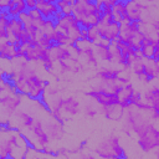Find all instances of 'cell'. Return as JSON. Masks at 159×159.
Segmentation results:
<instances>
[{
	"mask_svg": "<svg viewBox=\"0 0 159 159\" xmlns=\"http://www.w3.org/2000/svg\"><path fill=\"white\" fill-rule=\"evenodd\" d=\"M25 2H26L27 10H32L36 7V0H25Z\"/></svg>",
	"mask_w": 159,
	"mask_h": 159,
	"instance_id": "cb8c5ba5",
	"label": "cell"
},
{
	"mask_svg": "<svg viewBox=\"0 0 159 159\" xmlns=\"http://www.w3.org/2000/svg\"><path fill=\"white\" fill-rule=\"evenodd\" d=\"M5 82H6V78H5V76H4V72L0 70V91L2 89V87H4Z\"/></svg>",
	"mask_w": 159,
	"mask_h": 159,
	"instance_id": "d4e9b609",
	"label": "cell"
},
{
	"mask_svg": "<svg viewBox=\"0 0 159 159\" xmlns=\"http://www.w3.org/2000/svg\"><path fill=\"white\" fill-rule=\"evenodd\" d=\"M84 96L92 98L99 106H112V104L118 103L117 96L106 94V93H102V92H98V91H94V89H89V91L84 92Z\"/></svg>",
	"mask_w": 159,
	"mask_h": 159,
	"instance_id": "8fae6325",
	"label": "cell"
},
{
	"mask_svg": "<svg viewBox=\"0 0 159 159\" xmlns=\"http://www.w3.org/2000/svg\"><path fill=\"white\" fill-rule=\"evenodd\" d=\"M9 4H10V1H4V0H0V11L6 10V9L9 7Z\"/></svg>",
	"mask_w": 159,
	"mask_h": 159,
	"instance_id": "484cf974",
	"label": "cell"
},
{
	"mask_svg": "<svg viewBox=\"0 0 159 159\" xmlns=\"http://www.w3.org/2000/svg\"><path fill=\"white\" fill-rule=\"evenodd\" d=\"M134 91H135V88H134L133 83H127V84L120 89V92L117 94L118 103H119L123 108H125L128 104H130V97H132V94H133Z\"/></svg>",
	"mask_w": 159,
	"mask_h": 159,
	"instance_id": "2e32d148",
	"label": "cell"
},
{
	"mask_svg": "<svg viewBox=\"0 0 159 159\" xmlns=\"http://www.w3.org/2000/svg\"><path fill=\"white\" fill-rule=\"evenodd\" d=\"M149 2L144 1H125V14L130 22H139Z\"/></svg>",
	"mask_w": 159,
	"mask_h": 159,
	"instance_id": "ba28073f",
	"label": "cell"
},
{
	"mask_svg": "<svg viewBox=\"0 0 159 159\" xmlns=\"http://www.w3.org/2000/svg\"><path fill=\"white\" fill-rule=\"evenodd\" d=\"M143 61H144V71L143 73L147 75L152 81H155L159 76V65H158V61H154L153 58H144L143 57Z\"/></svg>",
	"mask_w": 159,
	"mask_h": 159,
	"instance_id": "9a60e30c",
	"label": "cell"
},
{
	"mask_svg": "<svg viewBox=\"0 0 159 159\" xmlns=\"http://www.w3.org/2000/svg\"><path fill=\"white\" fill-rule=\"evenodd\" d=\"M27 14L31 16V19L32 20H39V19H41L42 16L40 15V12L36 10V9H32V10H27Z\"/></svg>",
	"mask_w": 159,
	"mask_h": 159,
	"instance_id": "603a6c76",
	"label": "cell"
},
{
	"mask_svg": "<svg viewBox=\"0 0 159 159\" xmlns=\"http://www.w3.org/2000/svg\"><path fill=\"white\" fill-rule=\"evenodd\" d=\"M137 144L144 153H152L159 147V129L158 120L149 119L144 124H142L135 132Z\"/></svg>",
	"mask_w": 159,
	"mask_h": 159,
	"instance_id": "3957f363",
	"label": "cell"
},
{
	"mask_svg": "<svg viewBox=\"0 0 159 159\" xmlns=\"http://www.w3.org/2000/svg\"><path fill=\"white\" fill-rule=\"evenodd\" d=\"M97 30L101 36V39L107 40L109 42L116 41L119 36V25L111 21V22H98L97 24Z\"/></svg>",
	"mask_w": 159,
	"mask_h": 159,
	"instance_id": "9c48e42d",
	"label": "cell"
},
{
	"mask_svg": "<svg viewBox=\"0 0 159 159\" xmlns=\"http://www.w3.org/2000/svg\"><path fill=\"white\" fill-rule=\"evenodd\" d=\"M123 70H118L116 67H101L94 73L96 80H118L120 77Z\"/></svg>",
	"mask_w": 159,
	"mask_h": 159,
	"instance_id": "5bb4252c",
	"label": "cell"
},
{
	"mask_svg": "<svg viewBox=\"0 0 159 159\" xmlns=\"http://www.w3.org/2000/svg\"><path fill=\"white\" fill-rule=\"evenodd\" d=\"M81 108H82L81 102L76 96L70 94L67 97H63L61 106H60V109H58V113L56 116V119H58L60 122L63 123L65 120L73 118L75 116L81 113Z\"/></svg>",
	"mask_w": 159,
	"mask_h": 159,
	"instance_id": "5b68a950",
	"label": "cell"
},
{
	"mask_svg": "<svg viewBox=\"0 0 159 159\" xmlns=\"http://www.w3.org/2000/svg\"><path fill=\"white\" fill-rule=\"evenodd\" d=\"M143 71H144V61H143V58H137L135 57L134 61L129 66V72H132L135 76H139V75L143 73Z\"/></svg>",
	"mask_w": 159,
	"mask_h": 159,
	"instance_id": "44dd1931",
	"label": "cell"
},
{
	"mask_svg": "<svg viewBox=\"0 0 159 159\" xmlns=\"http://www.w3.org/2000/svg\"><path fill=\"white\" fill-rule=\"evenodd\" d=\"M140 99L148 104L153 111L159 112V88L158 84H149L148 88H145L144 92H140Z\"/></svg>",
	"mask_w": 159,
	"mask_h": 159,
	"instance_id": "30bf717a",
	"label": "cell"
},
{
	"mask_svg": "<svg viewBox=\"0 0 159 159\" xmlns=\"http://www.w3.org/2000/svg\"><path fill=\"white\" fill-rule=\"evenodd\" d=\"M21 99H22V94L16 93L14 96H10L0 101V124L6 125L9 123L11 116L21 104Z\"/></svg>",
	"mask_w": 159,
	"mask_h": 159,
	"instance_id": "8992f818",
	"label": "cell"
},
{
	"mask_svg": "<svg viewBox=\"0 0 159 159\" xmlns=\"http://www.w3.org/2000/svg\"><path fill=\"white\" fill-rule=\"evenodd\" d=\"M55 29L63 32L72 45H75L78 40H81V26L73 17V15L62 16L58 21H55Z\"/></svg>",
	"mask_w": 159,
	"mask_h": 159,
	"instance_id": "277c9868",
	"label": "cell"
},
{
	"mask_svg": "<svg viewBox=\"0 0 159 159\" xmlns=\"http://www.w3.org/2000/svg\"><path fill=\"white\" fill-rule=\"evenodd\" d=\"M93 51H94L97 61L112 63V55H111V51L108 47H104L101 45H93Z\"/></svg>",
	"mask_w": 159,
	"mask_h": 159,
	"instance_id": "d6986e66",
	"label": "cell"
},
{
	"mask_svg": "<svg viewBox=\"0 0 159 159\" xmlns=\"http://www.w3.org/2000/svg\"><path fill=\"white\" fill-rule=\"evenodd\" d=\"M10 17H17L20 14L27 11L25 0H10L9 7L6 9Z\"/></svg>",
	"mask_w": 159,
	"mask_h": 159,
	"instance_id": "e0dca14e",
	"label": "cell"
},
{
	"mask_svg": "<svg viewBox=\"0 0 159 159\" xmlns=\"http://www.w3.org/2000/svg\"><path fill=\"white\" fill-rule=\"evenodd\" d=\"M17 134H19V132L15 129L0 130V158L1 159H9L11 147H12Z\"/></svg>",
	"mask_w": 159,
	"mask_h": 159,
	"instance_id": "52a82bcc",
	"label": "cell"
},
{
	"mask_svg": "<svg viewBox=\"0 0 159 159\" xmlns=\"http://www.w3.org/2000/svg\"><path fill=\"white\" fill-rule=\"evenodd\" d=\"M87 40L92 43V45H98L101 42V36L98 34V30L96 26L87 29Z\"/></svg>",
	"mask_w": 159,
	"mask_h": 159,
	"instance_id": "7402d4cb",
	"label": "cell"
},
{
	"mask_svg": "<svg viewBox=\"0 0 159 159\" xmlns=\"http://www.w3.org/2000/svg\"><path fill=\"white\" fill-rule=\"evenodd\" d=\"M67 159H97L96 155L87 149H77L67 153Z\"/></svg>",
	"mask_w": 159,
	"mask_h": 159,
	"instance_id": "ffe728a7",
	"label": "cell"
},
{
	"mask_svg": "<svg viewBox=\"0 0 159 159\" xmlns=\"http://www.w3.org/2000/svg\"><path fill=\"white\" fill-rule=\"evenodd\" d=\"M81 112H82V114H83L86 118L93 119V118H96V116L99 113V104H97L93 99L87 101V102L82 106Z\"/></svg>",
	"mask_w": 159,
	"mask_h": 159,
	"instance_id": "ac0fdd59",
	"label": "cell"
},
{
	"mask_svg": "<svg viewBox=\"0 0 159 159\" xmlns=\"http://www.w3.org/2000/svg\"><path fill=\"white\" fill-rule=\"evenodd\" d=\"M92 150L93 154L101 159H127V154L120 143V137L114 132L101 137Z\"/></svg>",
	"mask_w": 159,
	"mask_h": 159,
	"instance_id": "7a4b0ae2",
	"label": "cell"
},
{
	"mask_svg": "<svg viewBox=\"0 0 159 159\" xmlns=\"http://www.w3.org/2000/svg\"><path fill=\"white\" fill-rule=\"evenodd\" d=\"M35 9L40 12V15L45 20L53 19V15L58 11V7L56 6L55 1H46V0H37Z\"/></svg>",
	"mask_w": 159,
	"mask_h": 159,
	"instance_id": "7c38bea8",
	"label": "cell"
},
{
	"mask_svg": "<svg viewBox=\"0 0 159 159\" xmlns=\"http://www.w3.org/2000/svg\"><path fill=\"white\" fill-rule=\"evenodd\" d=\"M102 0L88 1V0H76L73 4L72 15L82 29H89L97 26L102 17Z\"/></svg>",
	"mask_w": 159,
	"mask_h": 159,
	"instance_id": "6da1fadb",
	"label": "cell"
},
{
	"mask_svg": "<svg viewBox=\"0 0 159 159\" xmlns=\"http://www.w3.org/2000/svg\"><path fill=\"white\" fill-rule=\"evenodd\" d=\"M124 108L119 103L112 106H99V113L111 120H120Z\"/></svg>",
	"mask_w": 159,
	"mask_h": 159,
	"instance_id": "4fadbf2b",
	"label": "cell"
}]
</instances>
